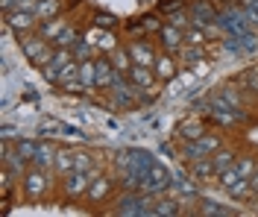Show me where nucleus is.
<instances>
[{"label":"nucleus","instance_id":"nucleus-1","mask_svg":"<svg viewBox=\"0 0 258 217\" xmlns=\"http://www.w3.org/2000/svg\"><path fill=\"white\" fill-rule=\"evenodd\" d=\"M170 188V170L164 165H156L147 170V176L141 179V191H147V194H159V191H167Z\"/></svg>","mask_w":258,"mask_h":217},{"label":"nucleus","instance_id":"nucleus-2","mask_svg":"<svg viewBox=\"0 0 258 217\" xmlns=\"http://www.w3.org/2000/svg\"><path fill=\"white\" fill-rule=\"evenodd\" d=\"M220 147L214 135H200L197 141H185V159L188 162H200V159H209V153H214Z\"/></svg>","mask_w":258,"mask_h":217},{"label":"nucleus","instance_id":"nucleus-3","mask_svg":"<svg viewBox=\"0 0 258 217\" xmlns=\"http://www.w3.org/2000/svg\"><path fill=\"white\" fill-rule=\"evenodd\" d=\"M44 41H47L44 35H41V38H24V41H21V47H24V53L30 56L32 62H35V65H41V67H44V65H50V59H53Z\"/></svg>","mask_w":258,"mask_h":217},{"label":"nucleus","instance_id":"nucleus-4","mask_svg":"<svg viewBox=\"0 0 258 217\" xmlns=\"http://www.w3.org/2000/svg\"><path fill=\"white\" fill-rule=\"evenodd\" d=\"M117 214H153L147 197H123L117 205Z\"/></svg>","mask_w":258,"mask_h":217},{"label":"nucleus","instance_id":"nucleus-5","mask_svg":"<svg viewBox=\"0 0 258 217\" xmlns=\"http://www.w3.org/2000/svg\"><path fill=\"white\" fill-rule=\"evenodd\" d=\"M35 12H27V9H9V15H6V24L12 27V30H30L32 24H35Z\"/></svg>","mask_w":258,"mask_h":217},{"label":"nucleus","instance_id":"nucleus-6","mask_svg":"<svg viewBox=\"0 0 258 217\" xmlns=\"http://www.w3.org/2000/svg\"><path fill=\"white\" fill-rule=\"evenodd\" d=\"M88 179H91V173H88V170H71V173H68V182H64L68 194H71V197L82 194V191L88 188Z\"/></svg>","mask_w":258,"mask_h":217},{"label":"nucleus","instance_id":"nucleus-7","mask_svg":"<svg viewBox=\"0 0 258 217\" xmlns=\"http://www.w3.org/2000/svg\"><path fill=\"white\" fill-rule=\"evenodd\" d=\"M24 188H27L30 197H41L47 191V176L41 170H32V173H27V179H24Z\"/></svg>","mask_w":258,"mask_h":217},{"label":"nucleus","instance_id":"nucleus-8","mask_svg":"<svg viewBox=\"0 0 258 217\" xmlns=\"http://www.w3.org/2000/svg\"><path fill=\"white\" fill-rule=\"evenodd\" d=\"M129 80L138 85L141 91H153V85H156L153 74H150V67H144V65H132V70H129Z\"/></svg>","mask_w":258,"mask_h":217},{"label":"nucleus","instance_id":"nucleus-9","mask_svg":"<svg viewBox=\"0 0 258 217\" xmlns=\"http://www.w3.org/2000/svg\"><path fill=\"white\" fill-rule=\"evenodd\" d=\"M129 56H132V62H135V65H144V67L156 65V56H153V50H150L147 44H141V41H135V44L129 47Z\"/></svg>","mask_w":258,"mask_h":217},{"label":"nucleus","instance_id":"nucleus-10","mask_svg":"<svg viewBox=\"0 0 258 217\" xmlns=\"http://www.w3.org/2000/svg\"><path fill=\"white\" fill-rule=\"evenodd\" d=\"M27 162H30V159H24L18 150H9V147L3 150V165H6L9 173H18V176H21V173L27 170Z\"/></svg>","mask_w":258,"mask_h":217},{"label":"nucleus","instance_id":"nucleus-11","mask_svg":"<svg viewBox=\"0 0 258 217\" xmlns=\"http://www.w3.org/2000/svg\"><path fill=\"white\" fill-rule=\"evenodd\" d=\"M80 83L82 88H97V62H91V59L80 62Z\"/></svg>","mask_w":258,"mask_h":217},{"label":"nucleus","instance_id":"nucleus-12","mask_svg":"<svg viewBox=\"0 0 258 217\" xmlns=\"http://www.w3.org/2000/svg\"><path fill=\"white\" fill-rule=\"evenodd\" d=\"M161 41H164V47L170 53H176L179 50V41H182V33H179V27H161Z\"/></svg>","mask_w":258,"mask_h":217},{"label":"nucleus","instance_id":"nucleus-13","mask_svg":"<svg viewBox=\"0 0 258 217\" xmlns=\"http://www.w3.org/2000/svg\"><path fill=\"white\" fill-rule=\"evenodd\" d=\"M156 74H159L161 80H173L176 77V65H173V59L170 56H156Z\"/></svg>","mask_w":258,"mask_h":217},{"label":"nucleus","instance_id":"nucleus-14","mask_svg":"<svg viewBox=\"0 0 258 217\" xmlns=\"http://www.w3.org/2000/svg\"><path fill=\"white\" fill-rule=\"evenodd\" d=\"M200 135H206L200 120H185V123L179 126V138H182V141H197Z\"/></svg>","mask_w":258,"mask_h":217},{"label":"nucleus","instance_id":"nucleus-15","mask_svg":"<svg viewBox=\"0 0 258 217\" xmlns=\"http://www.w3.org/2000/svg\"><path fill=\"white\" fill-rule=\"evenodd\" d=\"M114 65L112 62H106V59H100L97 62V85H112L114 83Z\"/></svg>","mask_w":258,"mask_h":217},{"label":"nucleus","instance_id":"nucleus-16","mask_svg":"<svg viewBox=\"0 0 258 217\" xmlns=\"http://www.w3.org/2000/svg\"><path fill=\"white\" fill-rule=\"evenodd\" d=\"M53 156H56V150H53L50 144H38V150H35V156H32V165L50 167L53 165Z\"/></svg>","mask_w":258,"mask_h":217},{"label":"nucleus","instance_id":"nucleus-17","mask_svg":"<svg viewBox=\"0 0 258 217\" xmlns=\"http://www.w3.org/2000/svg\"><path fill=\"white\" fill-rule=\"evenodd\" d=\"M211 165H214V173H226L229 167H235V156L229 150H217V156L211 159Z\"/></svg>","mask_w":258,"mask_h":217},{"label":"nucleus","instance_id":"nucleus-18","mask_svg":"<svg viewBox=\"0 0 258 217\" xmlns=\"http://www.w3.org/2000/svg\"><path fill=\"white\" fill-rule=\"evenodd\" d=\"M194 21H197L200 27H206L211 21H217V15H214V9H211L209 3H197V6H194Z\"/></svg>","mask_w":258,"mask_h":217},{"label":"nucleus","instance_id":"nucleus-19","mask_svg":"<svg viewBox=\"0 0 258 217\" xmlns=\"http://www.w3.org/2000/svg\"><path fill=\"white\" fill-rule=\"evenodd\" d=\"M109 188H112V179H106V176H100L91 188H88V197H91V202H97V200H103L106 194H109Z\"/></svg>","mask_w":258,"mask_h":217},{"label":"nucleus","instance_id":"nucleus-20","mask_svg":"<svg viewBox=\"0 0 258 217\" xmlns=\"http://www.w3.org/2000/svg\"><path fill=\"white\" fill-rule=\"evenodd\" d=\"M235 200H246V197H252V185H249V179H238V182L232 185V188H226Z\"/></svg>","mask_w":258,"mask_h":217},{"label":"nucleus","instance_id":"nucleus-21","mask_svg":"<svg viewBox=\"0 0 258 217\" xmlns=\"http://www.w3.org/2000/svg\"><path fill=\"white\" fill-rule=\"evenodd\" d=\"M112 65H114V70H120V74H129L132 70V56L129 53H123V50H114V56H112Z\"/></svg>","mask_w":258,"mask_h":217},{"label":"nucleus","instance_id":"nucleus-22","mask_svg":"<svg viewBox=\"0 0 258 217\" xmlns=\"http://www.w3.org/2000/svg\"><path fill=\"white\" fill-rule=\"evenodd\" d=\"M56 167H59V173H62V176H68V173L74 170V153H68V150L56 153Z\"/></svg>","mask_w":258,"mask_h":217},{"label":"nucleus","instance_id":"nucleus-23","mask_svg":"<svg viewBox=\"0 0 258 217\" xmlns=\"http://www.w3.org/2000/svg\"><path fill=\"white\" fill-rule=\"evenodd\" d=\"M56 12H59V0H38V6H35L38 18H53Z\"/></svg>","mask_w":258,"mask_h":217},{"label":"nucleus","instance_id":"nucleus-24","mask_svg":"<svg viewBox=\"0 0 258 217\" xmlns=\"http://www.w3.org/2000/svg\"><path fill=\"white\" fill-rule=\"evenodd\" d=\"M203 47H197V44H185L182 47V59H185V65H194V62H203Z\"/></svg>","mask_w":258,"mask_h":217},{"label":"nucleus","instance_id":"nucleus-25","mask_svg":"<svg viewBox=\"0 0 258 217\" xmlns=\"http://www.w3.org/2000/svg\"><path fill=\"white\" fill-rule=\"evenodd\" d=\"M62 126H64L62 120H53V117H44L38 129H41V135H62Z\"/></svg>","mask_w":258,"mask_h":217},{"label":"nucleus","instance_id":"nucleus-26","mask_svg":"<svg viewBox=\"0 0 258 217\" xmlns=\"http://www.w3.org/2000/svg\"><path fill=\"white\" fill-rule=\"evenodd\" d=\"M211 173H214V165H211V162H206V159L194 162V176H197V179H209Z\"/></svg>","mask_w":258,"mask_h":217},{"label":"nucleus","instance_id":"nucleus-27","mask_svg":"<svg viewBox=\"0 0 258 217\" xmlns=\"http://www.w3.org/2000/svg\"><path fill=\"white\" fill-rule=\"evenodd\" d=\"M62 30H64V24L62 21H50V24H44V30H41V35H44V38H53V41H56V38H59V35H62Z\"/></svg>","mask_w":258,"mask_h":217},{"label":"nucleus","instance_id":"nucleus-28","mask_svg":"<svg viewBox=\"0 0 258 217\" xmlns=\"http://www.w3.org/2000/svg\"><path fill=\"white\" fill-rule=\"evenodd\" d=\"M74 56H77L80 62L91 59V41H88V38H85V41H80V38H77V44H74Z\"/></svg>","mask_w":258,"mask_h":217},{"label":"nucleus","instance_id":"nucleus-29","mask_svg":"<svg viewBox=\"0 0 258 217\" xmlns=\"http://www.w3.org/2000/svg\"><path fill=\"white\" fill-rule=\"evenodd\" d=\"M77 38H80V35L74 33V30H62V35H59L53 44H56V47H74V44H77Z\"/></svg>","mask_w":258,"mask_h":217},{"label":"nucleus","instance_id":"nucleus-30","mask_svg":"<svg viewBox=\"0 0 258 217\" xmlns=\"http://www.w3.org/2000/svg\"><path fill=\"white\" fill-rule=\"evenodd\" d=\"M235 167H238V173H241L243 179H252V173H255V162L252 159H241Z\"/></svg>","mask_w":258,"mask_h":217},{"label":"nucleus","instance_id":"nucleus-31","mask_svg":"<svg viewBox=\"0 0 258 217\" xmlns=\"http://www.w3.org/2000/svg\"><path fill=\"white\" fill-rule=\"evenodd\" d=\"M15 150L21 153L24 159H30V162H32V156H35V150H38V144H32V141H18Z\"/></svg>","mask_w":258,"mask_h":217},{"label":"nucleus","instance_id":"nucleus-32","mask_svg":"<svg viewBox=\"0 0 258 217\" xmlns=\"http://www.w3.org/2000/svg\"><path fill=\"white\" fill-rule=\"evenodd\" d=\"M238 179H243L241 173H238V167H229L226 173H220V182H223V188H232Z\"/></svg>","mask_w":258,"mask_h":217},{"label":"nucleus","instance_id":"nucleus-33","mask_svg":"<svg viewBox=\"0 0 258 217\" xmlns=\"http://www.w3.org/2000/svg\"><path fill=\"white\" fill-rule=\"evenodd\" d=\"M74 170H88V173H91V156L74 153Z\"/></svg>","mask_w":258,"mask_h":217},{"label":"nucleus","instance_id":"nucleus-34","mask_svg":"<svg viewBox=\"0 0 258 217\" xmlns=\"http://www.w3.org/2000/svg\"><path fill=\"white\" fill-rule=\"evenodd\" d=\"M88 41H91V38H88ZM91 44H100V47H106V50H114V38L109 33H97Z\"/></svg>","mask_w":258,"mask_h":217},{"label":"nucleus","instance_id":"nucleus-35","mask_svg":"<svg viewBox=\"0 0 258 217\" xmlns=\"http://www.w3.org/2000/svg\"><path fill=\"white\" fill-rule=\"evenodd\" d=\"M206 214H220V217H226V214H235L232 208H223L220 202H206V208H203Z\"/></svg>","mask_w":258,"mask_h":217},{"label":"nucleus","instance_id":"nucleus-36","mask_svg":"<svg viewBox=\"0 0 258 217\" xmlns=\"http://www.w3.org/2000/svg\"><path fill=\"white\" fill-rule=\"evenodd\" d=\"M185 44H197V47H203V44H206V35H203V30H188V35H185Z\"/></svg>","mask_w":258,"mask_h":217},{"label":"nucleus","instance_id":"nucleus-37","mask_svg":"<svg viewBox=\"0 0 258 217\" xmlns=\"http://www.w3.org/2000/svg\"><path fill=\"white\" fill-rule=\"evenodd\" d=\"M97 27H103V30H109V27H114V24H117V18L114 15H109V12H97Z\"/></svg>","mask_w":258,"mask_h":217},{"label":"nucleus","instance_id":"nucleus-38","mask_svg":"<svg viewBox=\"0 0 258 217\" xmlns=\"http://www.w3.org/2000/svg\"><path fill=\"white\" fill-rule=\"evenodd\" d=\"M153 214H179V208H176V202H161V205L153 208Z\"/></svg>","mask_w":258,"mask_h":217},{"label":"nucleus","instance_id":"nucleus-39","mask_svg":"<svg viewBox=\"0 0 258 217\" xmlns=\"http://www.w3.org/2000/svg\"><path fill=\"white\" fill-rule=\"evenodd\" d=\"M15 126H12V123H3V138H6V141H9V138H15Z\"/></svg>","mask_w":258,"mask_h":217},{"label":"nucleus","instance_id":"nucleus-40","mask_svg":"<svg viewBox=\"0 0 258 217\" xmlns=\"http://www.w3.org/2000/svg\"><path fill=\"white\" fill-rule=\"evenodd\" d=\"M173 27H179V30H182V27H188V18H185V15H173Z\"/></svg>","mask_w":258,"mask_h":217},{"label":"nucleus","instance_id":"nucleus-41","mask_svg":"<svg viewBox=\"0 0 258 217\" xmlns=\"http://www.w3.org/2000/svg\"><path fill=\"white\" fill-rule=\"evenodd\" d=\"M179 9V0H173V3H164V6H161V12H176Z\"/></svg>","mask_w":258,"mask_h":217},{"label":"nucleus","instance_id":"nucleus-42","mask_svg":"<svg viewBox=\"0 0 258 217\" xmlns=\"http://www.w3.org/2000/svg\"><path fill=\"white\" fill-rule=\"evenodd\" d=\"M144 30H161V27H159V21H153V18H150V21L144 24Z\"/></svg>","mask_w":258,"mask_h":217}]
</instances>
